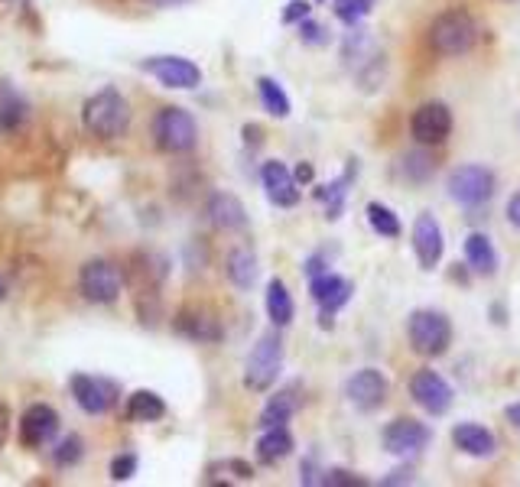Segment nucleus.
<instances>
[{"mask_svg":"<svg viewBox=\"0 0 520 487\" xmlns=\"http://www.w3.org/2000/svg\"><path fill=\"white\" fill-rule=\"evenodd\" d=\"M130 121L134 111L117 88H101L82 104V127L95 140H121L130 130Z\"/></svg>","mask_w":520,"mask_h":487,"instance_id":"obj_1","label":"nucleus"},{"mask_svg":"<svg viewBox=\"0 0 520 487\" xmlns=\"http://www.w3.org/2000/svg\"><path fill=\"white\" fill-rule=\"evenodd\" d=\"M426 43L442 59L465 56V52H472L475 43H478V23H475L472 13L462 10V7L442 10L439 17L429 23Z\"/></svg>","mask_w":520,"mask_h":487,"instance_id":"obj_2","label":"nucleus"},{"mask_svg":"<svg viewBox=\"0 0 520 487\" xmlns=\"http://www.w3.org/2000/svg\"><path fill=\"white\" fill-rule=\"evenodd\" d=\"M150 137H153V147L160 153L186 156L195 150V143H199V124H195V117L186 108H179V104H166V108L153 114Z\"/></svg>","mask_w":520,"mask_h":487,"instance_id":"obj_3","label":"nucleus"},{"mask_svg":"<svg viewBox=\"0 0 520 487\" xmlns=\"http://www.w3.org/2000/svg\"><path fill=\"white\" fill-rule=\"evenodd\" d=\"M410 348L423 358H442L452 345V322L439 309H416L407 322Z\"/></svg>","mask_w":520,"mask_h":487,"instance_id":"obj_4","label":"nucleus"},{"mask_svg":"<svg viewBox=\"0 0 520 487\" xmlns=\"http://www.w3.org/2000/svg\"><path fill=\"white\" fill-rule=\"evenodd\" d=\"M283 371V338L277 332L260 335L257 345L247 354L244 364V387L251 393H267Z\"/></svg>","mask_w":520,"mask_h":487,"instance_id":"obj_5","label":"nucleus"},{"mask_svg":"<svg viewBox=\"0 0 520 487\" xmlns=\"http://www.w3.org/2000/svg\"><path fill=\"white\" fill-rule=\"evenodd\" d=\"M78 293L91 306H114L124 293V273L117 263L95 257L78 270Z\"/></svg>","mask_w":520,"mask_h":487,"instance_id":"obj_6","label":"nucleus"},{"mask_svg":"<svg viewBox=\"0 0 520 487\" xmlns=\"http://www.w3.org/2000/svg\"><path fill=\"white\" fill-rule=\"evenodd\" d=\"M494 189H498V179L481 163H462L449 173V199L465 208L485 205L494 195Z\"/></svg>","mask_w":520,"mask_h":487,"instance_id":"obj_7","label":"nucleus"},{"mask_svg":"<svg viewBox=\"0 0 520 487\" xmlns=\"http://www.w3.org/2000/svg\"><path fill=\"white\" fill-rule=\"evenodd\" d=\"M69 393L82 413L104 416V413L114 410L117 400H121V384L111 377H98V374H72Z\"/></svg>","mask_w":520,"mask_h":487,"instance_id":"obj_8","label":"nucleus"},{"mask_svg":"<svg viewBox=\"0 0 520 487\" xmlns=\"http://www.w3.org/2000/svg\"><path fill=\"white\" fill-rule=\"evenodd\" d=\"M140 69L173 91H195L202 85V69L186 56H150L140 62Z\"/></svg>","mask_w":520,"mask_h":487,"instance_id":"obj_9","label":"nucleus"},{"mask_svg":"<svg viewBox=\"0 0 520 487\" xmlns=\"http://www.w3.org/2000/svg\"><path fill=\"white\" fill-rule=\"evenodd\" d=\"M17 426H20L17 439H20L23 449L39 452V449H46V445L59 436V410H56V406H49V403H30L23 410Z\"/></svg>","mask_w":520,"mask_h":487,"instance_id":"obj_10","label":"nucleus"},{"mask_svg":"<svg viewBox=\"0 0 520 487\" xmlns=\"http://www.w3.org/2000/svg\"><path fill=\"white\" fill-rule=\"evenodd\" d=\"M407 390H410L413 403L420 406L423 413H429V416H442V413H449L452 397H455L452 387L446 384V377L436 374L433 367H420V371H413Z\"/></svg>","mask_w":520,"mask_h":487,"instance_id":"obj_11","label":"nucleus"},{"mask_svg":"<svg viewBox=\"0 0 520 487\" xmlns=\"http://www.w3.org/2000/svg\"><path fill=\"white\" fill-rule=\"evenodd\" d=\"M173 332L186 341H195V345H218V341H225V325L205 306H182L173 319Z\"/></svg>","mask_w":520,"mask_h":487,"instance_id":"obj_12","label":"nucleus"},{"mask_svg":"<svg viewBox=\"0 0 520 487\" xmlns=\"http://www.w3.org/2000/svg\"><path fill=\"white\" fill-rule=\"evenodd\" d=\"M429 439H433L429 426L416 423V419H410V416L394 419V423H387L381 432L384 452H390L394 458H416L429 445Z\"/></svg>","mask_w":520,"mask_h":487,"instance_id":"obj_13","label":"nucleus"},{"mask_svg":"<svg viewBox=\"0 0 520 487\" xmlns=\"http://www.w3.org/2000/svg\"><path fill=\"white\" fill-rule=\"evenodd\" d=\"M410 134L420 147H439L452 134V111L442 101H426L410 117Z\"/></svg>","mask_w":520,"mask_h":487,"instance_id":"obj_14","label":"nucleus"},{"mask_svg":"<svg viewBox=\"0 0 520 487\" xmlns=\"http://www.w3.org/2000/svg\"><path fill=\"white\" fill-rule=\"evenodd\" d=\"M387 393H390L387 377L381 371H374V367H361L345 384V400L355 406L358 413H377L387 403Z\"/></svg>","mask_w":520,"mask_h":487,"instance_id":"obj_15","label":"nucleus"},{"mask_svg":"<svg viewBox=\"0 0 520 487\" xmlns=\"http://www.w3.org/2000/svg\"><path fill=\"white\" fill-rule=\"evenodd\" d=\"M309 293H312V302H316L319 312H322V325L332 328V315L351 302L355 283L345 280V276H338V273H319V276H312Z\"/></svg>","mask_w":520,"mask_h":487,"instance_id":"obj_16","label":"nucleus"},{"mask_svg":"<svg viewBox=\"0 0 520 487\" xmlns=\"http://www.w3.org/2000/svg\"><path fill=\"white\" fill-rule=\"evenodd\" d=\"M410 238H413L416 263H420L426 273H433L439 267V260H442V250H446V244H442V228H439V221L433 218V212L416 215Z\"/></svg>","mask_w":520,"mask_h":487,"instance_id":"obj_17","label":"nucleus"},{"mask_svg":"<svg viewBox=\"0 0 520 487\" xmlns=\"http://www.w3.org/2000/svg\"><path fill=\"white\" fill-rule=\"evenodd\" d=\"M260 186H264L267 199L277 208L299 205V179L280 160H267L264 166H260Z\"/></svg>","mask_w":520,"mask_h":487,"instance_id":"obj_18","label":"nucleus"},{"mask_svg":"<svg viewBox=\"0 0 520 487\" xmlns=\"http://www.w3.org/2000/svg\"><path fill=\"white\" fill-rule=\"evenodd\" d=\"M205 218L215 231H244L247 228V208L238 195L231 192H212L205 202Z\"/></svg>","mask_w":520,"mask_h":487,"instance_id":"obj_19","label":"nucleus"},{"mask_svg":"<svg viewBox=\"0 0 520 487\" xmlns=\"http://www.w3.org/2000/svg\"><path fill=\"white\" fill-rule=\"evenodd\" d=\"M452 445L468 458H491L498 452V442H494L491 429L481 423H459L452 429Z\"/></svg>","mask_w":520,"mask_h":487,"instance_id":"obj_20","label":"nucleus"},{"mask_svg":"<svg viewBox=\"0 0 520 487\" xmlns=\"http://www.w3.org/2000/svg\"><path fill=\"white\" fill-rule=\"evenodd\" d=\"M257 273H260V263H257V254H254L251 247L238 244V247L228 250V257H225V276H228V283L234 289H241V293L254 289Z\"/></svg>","mask_w":520,"mask_h":487,"instance_id":"obj_21","label":"nucleus"},{"mask_svg":"<svg viewBox=\"0 0 520 487\" xmlns=\"http://www.w3.org/2000/svg\"><path fill=\"white\" fill-rule=\"evenodd\" d=\"M462 254H465V267L472 270L475 276H494L498 273V250H494L488 234H468L465 244H462Z\"/></svg>","mask_w":520,"mask_h":487,"instance_id":"obj_22","label":"nucleus"},{"mask_svg":"<svg viewBox=\"0 0 520 487\" xmlns=\"http://www.w3.org/2000/svg\"><path fill=\"white\" fill-rule=\"evenodd\" d=\"M299 403H303V393H299L296 384L277 390L267 400L264 410H260V426H264V429H270V426H286L293 419V413L299 410Z\"/></svg>","mask_w":520,"mask_h":487,"instance_id":"obj_23","label":"nucleus"},{"mask_svg":"<svg viewBox=\"0 0 520 487\" xmlns=\"http://www.w3.org/2000/svg\"><path fill=\"white\" fill-rule=\"evenodd\" d=\"M30 121V101L13 82H0V130H20Z\"/></svg>","mask_w":520,"mask_h":487,"instance_id":"obj_24","label":"nucleus"},{"mask_svg":"<svg viewBox=\"0 0 520 487\" xmlns=\"http://www.w3.org/2000/svg\"><path fill=\"white\" fill-rule=\"evenodd\" d=\"M127 423H160L166 416V403L153 390H134L127 397Z\"/></svg>","mask_w":520,"mask_h":487,"instance_id":"obj_25","label":"nucleus"},{"mask_svg":"<svg viewBox=\"0 0 520 487\" xmlns=\"http://www.w3.org/2000/svg\"><path fill=\"white\" fill-rule=\"evenodd\" d=\"M264 309H267V319H270L273 328H286L293 322V296H290V289H286V283L277 280V276L267 283Z\"/></svg>","mask_w":520,"mask_h":487,"instance_id":"obj_26","label":"nucleus"},{"mask_svg":"<svg viewBox=\"0 0 520 487\" xmlns=\"http://www.w3.org/2000/svg\"><path fill=\"white\" fill-rule=\"evenodd\" d=\"M293 455V436L286 426H270L264 429V436L257 439V458L264 465H277L283 458Z\"/></svg>","mask_w":520,"mask_h":487,"instance_id":"obj_27","label":"nucleus"},{"mask_svg":"<svg viewBox=\"0 0 520 487\" xmlns=\"http://www.w3.org/2000/svg\"><path fill=\"white\" fill-rule=\"evenodd\" d=\"M397 176L403 182H410V186H423V182H429L436 176V160L426 150H410V153L400 156Z\"/></svg>","mask_w":520,"mask_h":487,"instance_id":"obj_28","label":"nucleus"},{"mask_svg":"<svg viewBox=\"0 0 520 487\" xmlns=\"http://www.w3.org/2000/svg\"><path fill=\"white\" fill-rule=\"evenodd\" d=\"M257 95H260V104H264V111L270 117H277V121L290 117V98H286V91L277 78H267V75L257 78Z\"/></svg>","mask_w":520,"mask_h":487,"instance_id":"obj_29","label":"nucleus"},{"mask_svg":"<svg viewBox=\"0 0 520 487\" xmlns=\"http://www.w3.org/2000/svg\"><path fill=\"white\" fill-rule=\"evenodd\" d=\"M364 215H368L371 231H377L381 238H390V241L400 238L403 225H400V218H397L394 208H387L384 202H368V208H364Z\"/></svg>","mask_w":520,"mask_h":487,"instance_id":"obj_30","label":"nucleus"},{"mask_svg":"<svg viewBox=\"0 0 520 487\" xmlns=\"http://www.w3.org/2000/svg\"><path fill=\"white\" fill-rule=\"evenodd\" d=\"M345 195H348V179H335L332 186H316V189H312V199L325 205V218H329V221L342 218Z\"/></svg>","mask_w":520,"mask_h":487,"instance_id":"obj_31","label":"nucleus"},{"mask_svg":"<svg viewBox=\"0 0 520 487\" xmlns=\"http://www.w3.org/2000/svg\"><path fill=\"white\" fill-rule=\"evenodd\" d=\"M85 458V439L82 436H65L56 449H52V462L56 468H75Z\"/></svg>","mask_w":520,"mask_h":487,"instance_id":"obj_32","label":"nucleus"},{"mask_svg":"<svg viewBox=\"0 0 520 487\" xmlns=\"http://www.w3.org/2000/svg\"><path fill=\"white\" fill-rule=\"evenodd\" d=\"M332 10H335V17L342 20L345 26H355V23H361L374 10V0H335Z\"/></svg>","mask_w":520,"mask_h":487,"instance_id":"obj_33","label":"nucleus"},{"mask_svg":"<svg viewBox=\"0 0 520 487\" xmlns=\"http://www.w3.org/2000/svg\"><path fill=\"white\" fill-rule=\"evenodd\" d=\"M296 36H299V43H303V46H312V49H319V46H329L332 43V33H329V26H325V23H319V20H303V23H299L296 26Z\"/></svg>","mask_w":520,"mask_h":487,"instance_id":"obj_34","label":"nucleus"},{"mask_svg":"<svg viewBox=\"0 0 520 487\" xmlns=\"http://www.w3.org/2000/svg\"><path fill=\"white\" fill-rule=\"evenodd\" d=\"M137 465H140V458H137L134 452H121V455H114V458H111V481L127 484L130 478L137 475Z\"/></svg>","mask_w":520,"mask_h":487,"instance_id":"obj_35","label":"nucleus"},{"mask_svg":"<svg viewBox=\"0 0 520 487\" xmlns=\"http://www.w3.org/2000/svg\"><path fill=\"white\" fill-rule=\"evenodd\" d=\"M319 484H329V487H364L368 481L358 478L355 471H342V468H335V471H329V475H322Z\"/></svg>","mask_w":520,"mask_h":487,"instance_id":"obj_36","label":"nucleus"},{"mask_svg":"<svg viewBox=\"0 0 520 487\" xmlns=\"http://www.w3.org/2000/svg\"><path fill=\"white\" fill-rule=\"evenodd\" d=\"M309 10H312V7L306 4V0H290V4L283 7L280 20H283L286 26H290V23H296V26H299V23H303V20L309 17Z\"/></svg>","mask_w":520,"mask_h":487,"instance_id":"obj_37","label":"nucleus"},{"mask_svg":"<svg viewBox=\"0 0 520 487\" xmlns=\"http://www.w3.org/2000/svg\"><path fill=\"white\" fill-rule=\"evenodd\" d=\"M504 218H507V225H511L514 231H520V192H514L511 199H507V205H504Z\"/></svg>","mask_w":520,"mask_h":487,"instance_id":"obj_38","label":"nucleus"},{"mask_svg":"<svg viewBox=\"0 0 520 487\" xmlns=\"http://www.w3.org/2000/svg\"><path fill=\"white\" fill-rule=\"evenodd\" d=\"M10 423H13V416H10V406L0 400V449L7 445V436H10Z\"/></svg>","mask_w":520,"mask_h":487,"instance_id":"obj_39","label":"nucleus"},{"mask_svg":"<svg viewBox=\"0 0 520 487\" xmlns=\"http://www.w3.org/2000/svg\"><path fill=\"white\" fill-rule=\"evenodd\" d=\"M413 475V468H400V471H390V475L381 481V484H407V481H413L410 478Z\"/></svg>","mask_w":520,"mask_h":487,"instance_id":"obj_40","label":"nucleus"},{"mask_svg":"<svg viewBox=\"0 0 520 487\" xmlns=\"http://www.w3.org/2000/svg\"><path fill=\"white\" fill-rule=\"evenodd\" d=\"M504 416H507V423H511L514 429H520V403H511V406H507Z\"/></svg>","mask_w":520,"mask_h":487,"instance_id":"obj_41","label":"nucleus"},{"mask_svg":"<svg viewBox=\"0 0 520 487\" xmlns=\"http://www.w3.org/2000/svg\"><path fill=\"white\" fill-rule=\"evenodd\" d=\"M296 179H299V182H312V166H309V163L296 166Z\"/></svg>","mask_w":520,"mask_h":487,"instance_id":"obj_42","label":"nucleus"},{"mask_svg":"<svg viewBox=\"0 0 520 487\" xmlns=\"http://www.w3.org/2000/svg\"><path fill=\"white\" fill-rule=\"evenodd\" d=\"M150 4H156V7H179V4H186V0H150Z\"/></svg>","mask_w":520,"mask_h":487,"instance_id":"obj_43","label":"nucleus"},{"mask_svg":"<svg viewBox=\"0 0 520 487\" xmlns=\"http://www.w3.org/2000/svg\"><path fill=\"white\" fill-rule=\"evenodd\" d=\"M7 293H10V286H7V280H4V276H0V302L7 299Z\"/></svg>","mask_w":520,"mask_h":487,"instance_id":"obj_44","label":"nucleus"},{"mask_svg":"<svg viewBox=\"0 0 520 487\" xmlns=\"http://www.w3.org/2000/svg\"><path fill=\"white\" fill-rule=\"evenodd\" d=\"M319 4H325V0H319Z\"/></svg>","mask_w":520,"mask_h":487,"instance_id":"obj_45","label":"nucleus"}]
</instances>
